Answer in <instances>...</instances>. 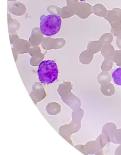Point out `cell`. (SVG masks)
I'll use <instances>...</instances> for the list:
<instances>
[{
	"mask_svg": "<svg viewBox=\"0 0 121 155\" xmlns=\"http://www.w3.org/2000/svg\"><path fill=\"white\" fill-rule=\"evenodd\" d=\"M103 45L100 41H90L87 45V50L95 54L99 53L101 51Z\"/></svg>",
	"mask_w": 121,
	"mask_h": 155,
	"instance_id": "obj_8",
	"label": "cell"
},
{
	"mask_svg": "<svg viewBox=\"0 0 121 155\" xmlns=\"http://www.w3.org/2000/svg\"><path fill=\"white\" fill-rule=\"evenodd\" d=\"M73 86L70 82H65L59 84L57 91L61 100L72 110H78L81 105V101L71 93Z\"/></svg>",
	"mask_w": 121,
	"mask_h": 155,
	"instance_id": "obj_3",
	"label": "cell"
},
{
	"mask_svg": "<svg viewBox=\"0 0 121 155\" xmlns=\"http://www.w3.org/2000/svg\"><path fill=\"white\" fill-rule=\"evenodd\" d=\"M40 20L41 31L46 36H53L60 31L62 22L60 16L52 14L42 15Z\"/></svg>",
	"mask_w": 121,
	"mask_h": 155,
	"instance_id": "obj_2",
	"label": "cell"
},
{
	"mask_svg": "<svg viewBox=\"0 0 121 155\" xmlns=\"http://www.w3.org/2000/svg\"><path fill=\"white\" fill-rule=\"evenodd\" d=\"M116 44L118 48L121 49V33L118 35L117 38Z\"/></svg>",
	"mask_w": 121,
	"mask_h": 155,
	"instance_id": "obj_18",
	"label": "cell"
},
{
	"mask_svg": "<svg viewBox=\"0 0 121 155\" xmlns=\"http://www.w3.org/2000/svg\"><path fill=\"white\" fill-rule=\"evenodd\" d=\"M59 71L56 63L52 60L44 61L39 65L38 74L42 84H49L58 78Z\"/></svg>",
	"mask_w": 121,
	"mask_h": 155,
	"instance_id": "obj_1",
	"label": "cell"
},
{
	"mask_svg": "<svg viewBox=\"0 0 121 155\" xmlns=\"http://www.w3.org/2000/svg\"><path fill=\"white\" fill-rule=\"evenodd\" d=\"M93 54L89 50L84 51L80 56V61L83 64H89L93 60Z\"/></svg>",
	"mask_w": 121,
	"mask_h": 155,
	"instance_id": "obj_9",
	"label": "cell"
},
{
	"mask_svg": "<svg viewBox=\"0 0 121 155\" xmlns=\"http://www.w3.org/2000/svg\"><path fill=\"white\" fill-rule=\"evenodd\" d=\"M113 60L117 66L121 67V49L116 51Z\"/></svg>",
	"mask_w": 121,
	"mask_h": 155,
	"instance_id": "obj_17",
	"label": "cell"
},
{
	"mask_svg": "<svg viewBox=\"0 0 121 155\" xmlns=\"http://www.w3.org/2000/svg\"><path fill=\"white\" fill-rule=\"evenodd\" d=\"M99 41L103 45L111 44L113 42V35L111 33H106L100 37Z\"/></svg>",
	"mask_w": 121,
	"mask_h": 155,
	"instance_id": "obj_16",
	"label": "cell"
},
{
	"mask_svg": "<svg viewBox=\"0 0 121 155\" xmlns=\"http://www.w3.org/2000/svg\"><path fill=\"white\" fill-rule=\"evenodd\" d=\"M115 52L113 45L111 44L104 45L101 51L102 54L104 59H113Z\"/></svg>",
	"mask_w": 121,
	"mask_h": 155,
	"instance_id": "obj_7",
	"label": "cell"
},
{
	"mask_svg": "<svg viewBox=\"0 0 121 155\" xmlns=\"http://www.w3.org/2000/svg\"><path fill=\"white\" fill-rule=\"evenodd\" d=\"M101 91L102 94L106 96H111L114 94L115 92L113 84L110 83L102 84Z\"/></svg>",
	"mask_w": 121,
	"mask_h": 155,
	"instance_id": "obj_11",
	"label": "cell"
},
{
	"mask_svg": "<svg viewBox=\"0 0 121 155\" xmlns=\"http://www.w3.org/2000/svg\"><path fill=\"white\" fill-rule=\"evenodd\" d=\"M104 19L108 21L111 27L110 33L113 36L117 37L121 33V9L116 8L108 10Z\"/></svg>",
	"mask_w": 121,
	"mask_h": 155,
	"instance_id": "obj_4",
	"label": "cell"
},
{
	"mask_svg": "<svg viewBox=\"0 0 121 155\" xmlns=\"http://www.w3.org/2000/svg\"><path fill=\"white\" fill-rule=\"evenodd\" d=\"M112 80V75L108 72H103L98 76V82L100 84L110 83Z\"/></svg>",
	"mask_w": 121,
	"mask_h": 155,
	"instance_id": "obj_13",
	"label": "cell"
},
{
	"mask_svg": "<svg viewBox=\"0 0 121 155\" xmlns=\"http://www.w3.org/2000/svg\"><path fill=\"white\" fill-rule=\"evenodd\" d=\"M111 75L114 83L121 86V68L113 70L111 71Z\"/></svg>",
	"mask_w": 121,
	"mask_h": 155,
	"instance_id": "obj_15",
	"label": "cell"
},
{
	"mask_svg": "<svg viewBox=\"0 0 121 155\" xmlns=\"http://www.w3.org/2000/svg\"><path fill=\"white\" fill-rule=\"evenodd\" d=\"M46 110L50 115H56L60 112L61 110L60 105L57 103H51L47 105Z\"/></svg>",
	"mask_w": 121,
	"mask_h": 155,
	"instance_id": "obj_12",
	"label": "cell"
},
{
	"mask_svg": "<svg viewBox=\"0 0 121 155\" xmlns=\"http://www.w3.org/2000/svg\"><path fill=\"white\" fill-rule=\"evenodd\" d=\"M79 16L82 18H87L93 13V7L90 4L84 2L80 3Z\"/></svg>",
	"mask_w": 121,
	"mask_h": 155,
	"instance_id": "obj_6",
	"label": "cell"
},
{
	"mask_svg": "<svg viewBox=\"0 0 121 155\" xmlns=\"http://www.w3.org/2000/svg\"><path fill=\"white\" fill-rule=\"evenodd\" d=\"M114 63L113 59H104L101 66L102 71L106 72L110 71L113 67Z\"/></svg>",
	"mask_w": 121,
	"mask_h": 155,
	"instance_id": "obj_14",
	"label": "cell"
},
{
	"mask_svg": "<svg viewBox=\"0 0 121 155\" xmlns=\"http://www.w3.org/2000/svg\"><path fill=\"white\" fill-rule=\"evenodd\" d=\"M44 87L40 83H36L33 86L32 92L30 96L36 105L46 96Z\"/></svg>",
	"mask_w": 121,
	"mask_h": 155,
	"instance_id": "obj_5",
	"label": "cell"
},
{
	"mask_svg": "<svg viewBox=\"0 0 121 155\" xmlns=\"http://www.w3.org/2000/svg\"><path fill=\"white\" fill-rule=\"evenodd\" d=\"M92 11L96 15L104 18L107 14L108 10L102 4L99 3L93 6Z\"/></svg>",
	"mask_w": 121,
	"mask_h": 155,
	"instance_id": "obj_10",
	"label": "cell"
}]
</instances>
